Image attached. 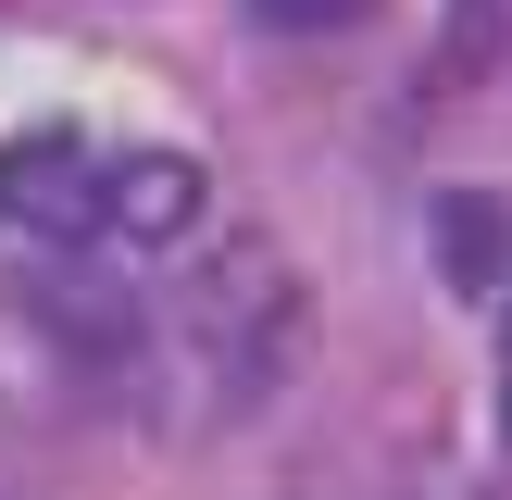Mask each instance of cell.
<instances>
[{"mask_svg":"<svg viewBox=\"0 0 512 500\" xmlns=\"http://www.w3.org/2000/svg\"><path fill=\"white\" fill-rule=\"evenodd\" d=\"M188 363H200V400L213 413H275L313 363V275L250 225L188 300Z\"/></svg>","mask_w":512,"mask_h":500,"instance_id":"1","label":"cell"},{"mask_svg":"<svg viewBox=\"0 0 512 500\" xmlns=\"http://www.w3.org/2000/svg\"><path fill=\"white\" fill-rule=\"evenodd\" d=\"M100 175H113V150H88L75 125H38V138L0 150V225L38 250H88L100 238Z\"/></svg>","mask_w":512,"mask_h":500,"instance_id":"2","label":"cell"},{"mask_svg":"<svg viewBox=\"0 0 512 500\" xmlns=\"http://www.w3.org/2000/svg\"><path fill=\"white\" fill-rule=\"evenodd\" d=\"M200 225H213V163L175 138L150 150H113V175H100V238L138 250V263H163V250H188Z\"/></svg>","mask_w":512,"mask_h":500,"instance_id":"3","label":"cell"},{"mask_svg":"<svg viewBox=\"0 0 512 500\" xmlns=\"http://www.w3.org/2000/svg\"><path fill=\"white\" fill-rule=\"evenodd\" d=\"M425 263H438L450 300H500L512 288V213L488 188H438L425 200Z\"/></svg>","mask_w":512,"mask_h":500,"instance_id":"4","label":"cell"},{"mask_svg":"<svg viewBox=\"0 0 512 500\" xmlns=\"http://www.w3.org/2000/svg\"><path fill=\"white\" fill-rule=\"evenodd\" d=\"M500 63H512V0H438V38H425L413 88H425V113H463V100H488Z\"/></svg>","mask_w":512,"mask_h":500,"instance_id":"5","label":"cell"},{"mask_svg":"<svg viewBox=\"0 0 512 500\" xmlns=\"http://www.w3.org/2000/svg\"><path fill=\"white\" fill-rule=\"evenodd\" d=\"M250 25H263V38H338V25H363L375 0H238Z\"/></svg>","mask_w":512,"mask_h":500,"instance_id":"6","label":"cell"},{"mask_svg":"<svg viewBox=\"0 0 512 500\" xmlns=\"http://www.w3.org/2000/svg\"><path fill=\"white\" fill-rule=\"evenodd\" d=\"M500 425H512V413H500Z\"/></svg>","mask_w":512,"mask_h":500,"instance_id":"7","label":"cell"}]
</instances>
